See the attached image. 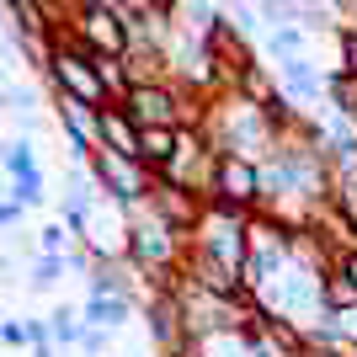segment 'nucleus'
I'll return each instance as SVG.
<instances>
[{
	"instance_id": "obj_6",
	"label": "nucleus",
	"mask_w": 357,
	"mask_h": 357,
	"mask_svg": "<svg viewBox=\"0 0 357 357\" xmlns=\"http://www.w3.org/2000/svg\"><path fill=\"white\" fill-rule=\"evenodd\" d=\"M155 203L165 208V219H171V224H192V219H197V203L187 197V187H176V181L155 187Z\"/></svg>"
},
{
	"instance_id": "obj_1",
	"label": "nucleus",
	"mask_w": 357,
	"mask_h": 357,
	"mask_svg": "<svg viewBox=\"0 0 357 357\" xmlns=\"http://www.w3.org/2000/svg\"><path fill=\"white\" fill-rule=\"evenodd\" d=\"M48 64H54V80L64 86V96H75L80 107H102L107 86H102V70H96V54L86 43L75 48V43L59 38V48L48 54Z\"/></svg>"
},
{
	"instance_id": "obj_5",
	"label": "nucleus",
	"mask_w": 357,
	"mask_h": 357,
	"mask_svg": "<svg viewBox=\"0 0 357 357\" xmlns=\"http://www.w3.org/2000/svg\"><path fill=\"white\" fill-rule=\"evenodd\" d=\"M96 134H102V144L112 149V155H128V160H139V123L128 118V112H96Z\"/></svg>"
},
{
	"instance_id": "obj_4",
	"label": "nucleus",
	"mask_w": 357,
	"mask_h": 357,
	"mask_svg": "<svg viewBox=\"0 0 357 357\" xmlns=\"http://www.w3.org/2000/svg\"><path fill=\"white\" fill-rule=\"evenodd\" d=\"M213 192H219L224 208H245L261 197V176H256V165H245L240 155H224L213 165Z\"/></svg>"
},
{
	"instance_id": "obj_14",
	"label": "nucleus",
	"mask_w": 357,
	"mask_h": 357,
	"mask_svg": "<svg viewBox=\"0 0 357 357\" xmlns=\"http://www.w3.org/2000/svg\"><path fill=\"white\" fill-rule=\"evenodd\" d=\"M304 357H320V352H304ZM326 357H331V352H326Z\"/></svg>"
},
{
	"instance_id": "obj_10",
	"label": "nucleus",
	"mask_w": 357,
	"mask_h": 357,
	"mask_svg": "<svg viewBox=\"0 0 357 357\" xmlns=\"http://www.w3.org/2000/svg\"><path fill=\"white\" fill-rule=\"evenodd\" d=\"M331 102L342 107L347 118H357V70H342L336 80H331Z\"/></svg>"
},
{
	"instance_id": "obj_12",
	"label": "nucleus",
	"mask_w": 357,
	"mask_h": 357,
	"mask_svg": "<svg viewBox=\"0 0 357 357\" xmlns=\"http://www.w3.org/2000/svg\"><path fill=\"white\" fill-rule=\"evenodd\" d=\"M342 267H347V272H352V278H357V251H352V256H347V261H342Z\"/></svg>"
},
{
	"instance_id": "obj_2",
	"label": "nucleus",
	"mask_w": 357,
	"mask_h": 357,
	"mask_svg": "<svg viewBox=\"0 0 357 357\" xmlns=\"http://www.w3.org/2000/svg\"><path fill=\"white\" fill-rule=\"evenodd\" d=\"M80 43L91 54H102V59H118L123 48L134 43V27H128V16L112 6V0H86V11H80Z\"/></svg>"
},
{
	"instance_id": "obj_13",
	"label": "nucleus",
	"mask_w": 357,
	"mask_h": 357,
	"mask_svg": "<svg viewBox=\"0 0 357 357\" xmlns=\"http://www.w3.org/2000/svg\"><path fill=\"white\" fill-rule=\"evenodd\" d=\"M347 314H352V320H347V331H352V336H357V310H347Z\"/></svg>"
},
{
	"instance_id": "obj_3",
	"label": "nucleus",
	"mask_w": 357,
	"mask_h": 357,
	"mask_svg": "<svg viewBox=\"0 0 357 357\" xmlns=\"http://www.w3.org/2000/svg\"><path fill=\"white\" fill-rule=\"evenodd\" d=\"M123 96H128V107H123V112H128L139 128H176V107H181V102H176V91L165 86V80L128 86Z\"/></svg>"
},
{
	"instance_id": "obj_7",
	"label": "nucleus",
	"mask_w": 357,
	"mask_h": 357,
	"mask_svg": "<svg viewBox=\"0 0 357 357\" xmlns=\"http://www.w3.org/2000/svg\"><path fill=\"white\" fill-rule=\"evenodd\" d=\"M176 155V128H139V160H171Z\"/></svg>"
},
{
	"instance_id": "obj_8",
	"label": "nucleus",
	"mask_w": 357,
	"mask_h": 357,
	"mask_svg": "<svg viewBox=\"0 0 357 357\" xmlns=\"http://www.w3.org/2000/svg\"><path fill=\"white\" fill-rule=\"evenodd\" d=\"M326 304H331V310H357V278H352V272H331V278H326Z\"/></svg>"
},
{
	"instance_id": "obj_11",
	"label": "nucleus",
	"mask_w": 357,
	"mask_h": 357,
	"mask_svg": "<svg viewBox=\"0 0 357 357\" xmlns=\"http://www.w3.org/2000/svg\"><path fill=\"white\" fill-rule=\"evenodd\" d=\"M342 43H347V70H357V32H347Z\"/></svg>"
},
{
	"instance_id": "obj_9",
	"label": "nucleus",
	"mask_w": 357,
	"mask_h": 357,
	"mask_svg": "<svg viewBox=\"0 0 357 357\" xmlns=\"http://www.w3.org/2000/svg\"><path fill=\"white\" fill-rule=\"evenodd\" d=\"M134 251L144 256V261H165V256H171V240H165V224H155V229H139Z\"/></svg>"
}]
</instances>
